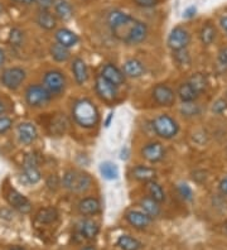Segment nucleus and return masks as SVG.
Returning a JSON list of instances; mask_svg holds the SVG:
<instances>
[{
    "label": "nucleus",
    "mask_w": 227,
    "mask_h": 250,
    "mask_svg": "<svg viewBox=\"0 0 227 250\" xmlns=\"http://www.w3.org/2000/svg\"><path fill=\"white\" fill-rule=\"evenodd\" d=\"M107 23H109V27L114 37H116L118 40L123 41V42L127 43L129 37H130L131 32L134 31L138 21L134 17L126 14V13H123L120 10H114L107 17Z\"/></svg>",
    "instance_id": "f257e3e1"
},
{
    "label": "nucleus",
    "mask_w": 227,
    "mask_h": 250,
    "mask_svg": "<svg viewBox=\"0 0 227 250\" xmlns=\"http://www.w3.org/2000/svg\"><path fill=\"white\" fill-rule=\"evenodd\" d=\"M72 115L75 122L83 128H94L100 120L99 110L94 103L87 99L76 101L72 107Z\"/></svg>",
    "instance_id": "f03ea898"
},
{
    "label": "nucleus",
    "mask_w": 227,
    "mask_h": 250,
    "mask_svg": "<svg viewBox=\"0 0 227 250\" xmlns=\"http://www.w3.org/2000/svg\"><path fill=\"white\" fill-rule=\"evenodd\" d=\"M91 177L85 172L70 169L63 176V186L72 192H85L91 187Z\"/></svg>",
    "instance_id": "7ed1b4c3"
},
{
    "label": "nucleus",
    "mask_w": 227,
    "mask_h": 250,
    "mask_svg": "<svg viewBox=\"0 0 227 250\" xmlns=\"http://www.w3.org/2000/svg\"><path fill=\"white\" fill-rule=\"evenodd\" d=\"M153 129H154L155 134L163 139H172L173 137L178 134L179 126L178 123L173 119L172 116L162 114L153 120Z\"/></svg>",
    "instance_id": "20e7f679"
},
{
    "label": "nucleus",
    "mask_w": 227,
    "mask_h": 250,
    "mask_svg": "<svg viewBox=\"0 0 227 250\" xmlns=\"http://www.w3.org/2000/svg\"><path fill=\"white\" fill-rule=\"evenodd\" d=\"M52 95L42 85H30L25 90V101L32 107H41L51 101Z\"/></svg>",
    "instance_id": "39448f33"
},
{
    "label": "nucleus",
    "mask_w": 227,
    "mask_h": 250,
    "mask_svg": "<svg viewBox=\"0 0 227 250\" xmlns=\"http://www.w3.org/2000/svg\"><path fill=\"white\" fill-rule=\"evenodd\" d=\"M25 80V71L21 67H9L4 70L0 75V83L6 89L17 90Z\"/></svg>",
    "instance_id": "423d86ee"
},
{
    "label": "nucleus",
    "mask_w": 227,
    "mask_h": 250,
    "mask_svg": "<svg viewBox=\"0 0 227 250\" xmlns=\"http://www.w3.org/2000/svg\"><path fill=\"white\" fill-rule=\"evenodd\" d=\"M43 83L44 87L51 92V95H58L64 90L66 86V79L63 73L60 71H48L43 77Z\"/></svg>",
    "instance_id": "0eeeda50"
},
{
    "label": "nucleus",
    "mask_w": 227,
    "mask_h": 250,
    "mask_svg": "<svg viewBox=\"0 0 227 250\" xmlns=\"http://www.w3.org/2000/svg\"><path fill=\"white\" fill-rule=\"evenodd\" d=\"M189 42H191V34L183 27H176L168 37V46L173 51L186 49Z\"/></svg>",
    "instance_id": "6e6552de"
},
{
    "label": "nucleus",
    "mask_w": 227,
    "mask_h": 250,
    "mask_svg": "<svg viewBox=\"0 0 227 250\" xmlns=\"http://www.w3.org/2000/svg\"><path fill=\"white\" fill-rule=\"evenodd\" d=\"M95 87H96L97 95L103 101H114L118 98V86H115L114 83H111L110 81L103 79L101 75L97 76Z\"/></svg>",
    "instance_id": "1a4fd4ad"
},
{
    "label": "nucleus",
    "mask_w": 227,
    "mask_h": 250,
    "mask_svg": "<svg viewBox=\"0 0 227 250\" xmlns=\"http://www.w3.org/2000/svg\"><path fill=\"white\" fill-rule=\"evenodd\" d=\"M153 99L161 106H172L176 101V94L169 86L159 83L153 89Z\"/></svg>",
    "instance_id": "9d476101"
},
{
    "label": "nucleus",
    "mask_w": 227,
    "mask_h": 250,
    "mask_svg": "<svg viewBox=\"0 0 227 250\" xmlns=\"http://www.w3.org/2000/svg\"><path fill=\"white\" fill-rule=\"evenodd\" d=\"M6 200L10 206H13V208L19 211L21 214H29L32 210V204L29 200L21 192H18L17 189H9V192L6 193Z\"/></svg>",
    "instance_id": "9b49d317"
},
{
    "label": "nucleus",
    "mask_w": 227,
    "mask_h": 250,
    "mask_svg": "<svg viewBox=\"0 0 227 250\" xmlns=\"http://www.w3.org/2000/svg\"><path fill=\"white\" fill-rule=\"evenodd\" d=\"M100 231V226L99 224L95 223L94 220L85 219L81 220L77 226H76V232L79 235L81 239H87V240H91L94 239L95 236H97Z\"/></svg>",
    "instance_id": "f8f14e48"
},
{
    "label": "nucleus",
    "mask_w": 227,
    "mask_h": 250,
    "mask_svg": "<svg viewBox=\"0 0 227 250\" xmlns=\"http://www.w3.org/2000/svg\"><path fill=\"white\" fill-rule=\"evenodd\" d=\"M164 148L158 142H151L142 148V156L151 163H157L164 158Z\"/></svg>",
    "instance_id": "ddd939ff"
},
{
    "label": "nucleus",
    "mask_w": 227,
    "mask_h": 250,
    "mask_svg": "<svg viewBox=\"0 0 227 250\" xmlns=\"http://www.w3.org/2000/svg\"><path fill=\"white\" fill-rule=\"evenodd\" d=\"M17 134H18V139L21 143L23 144H30L33 143L37 139V128L32 123H21L17 128Z\"/></svg>",
    "instance_id": "4468645a"
},
{
    "label": "nucleus",
    "mask_w": 227,
    "mask_h": 250,
    "mask_svg": "<svg viewBox=\"0 0 227 250\" xmlns=\"http://www.w3.org/2000/svg\"><path fill=\"white\" fill-rule=\"evenodd\" d=\"M126 221L134 226L135 229H145L148 228L149 224L151 221V217L144 212V211H138V210H131L126 214Z\"/></svg>",
    "instance_id": "2eb2a0df"
},
{
    "label": "nucleus",
    "mask_w": 227,
    "mask_h": 250,
    "mask_svg": "<svg viewBox=\"0 0 227 250\" xmlns=\"http://www.w3.org/2000/svg\"><path fill=\"white\" fill-rule=\"evenodd\" d=\"M101 210V204L96 197H86L79 202L80 214L83 216H94Z\"/></svg>",
    "instance_id": "dca6fc26"
},
{
    "label": "nucleus",
    "mask_w": 227,
    "mask_h": 250,
    "mask_svg": "<svg viewBox=\"0 0 227 250\" xmlns=\"http://www.w3.org/2000/svg\"><path fill=\"white\" fill-rule=\"evenodd\" d=\"M101 76L107 80V81H110L111 83H114L115 86L123 85L125 81L124 73L111 63H107L103 66V71H101Z\"/></svg>",
    "instance_id": "f3484780"
},
{
    "label": "nucleus",
    "mask_w": 227,
    "mask_h": 250,
    "mask_svg": "<svg viewBox=\"0 0 227 250\" xmlns=\"http://www.w3.org/2000/svg\"><path fill=\"white\" fill-rule=\"evenodd\" d=\"M56 41H57V43L66 47V48H71V47L76 46L79 43V36L73 33L72 31H70V29L62 28V29H58L56 32Z\"/></svg>",
    "instance_id": "a211bd4d"
},
{
    "label": "nucleus",
    "mask_w": 227,
    "mask_h": 250,
    "mask_svg": "<svg viewBox=\"0 0 227 250\" xmlns=\"http://www.w3.org/2000/svg\"><path fill=\"white\" fill-rule=\"evenodd\" d=\"M72 72H73V76H75L76 83H80V85L87 81L88 70L85 61H83L82 58H75V60H73Z\"/></svg>",
    "instance_id": "6ab92c4d"
},
{
    "label": "nucleus",
    "mask_w": 227,
    "mask_h": 250,
    "mask_svg": "<svg viewBox=\"0 0 227 250\" xmlns=\"http://www.w3.org/2000/svg\"><path fill=\"white\" fill-rule=\"evenodd\" d=\"M131 176H133L135 180L140 181V182H150V181H154L155 176H157V172H155L154 168L145 167V166H136L133 168L131 171Z\"/></svg>",
    "instance_id": "aec40b11"
},
{
    "label": "nucleus",
    "mask_w": 227,
    "mask_h": 250,
    "mask_svg": "<svg viewBox=\"0 0 227 250\" xmlns=\"http://www.w3.org/2000/svg\"><path fill=\"white\" fill-rule=\"evenodd\" d=\"M144 72H145V67L139 60L130 58L124 63V73L126 76L135 79V77H140L142 75H144Z\"/></svg>",
    "instance_id": "412c9836"
},
{
    "label": "nucleus",
    "mask_w": 227,
    "mask_h": 250,
    "mask_svg": "<svg viewBox=\"0 0 227 250\" xmlns=\"http://www.w3.org/2000/svg\"><path fill=\"white\" fill-rule=\"evenodd\" d=\"M178 96L183 103H193L200 96V94L191 83H185L178 87Z\"/></svg>",
    "instance_id": "4be33fe9"
},
{
    "label": "nucleus",
    "mask_w": 227,
    "mask_h": 250,
    "mask_svg": "<svg viewBox=\"0 0 227 250\" xmlns=\"http://www.w3.org/2000/svg\"><path fill=\"white\" fill-rule=\"evenodd\" d=\"M146 34H148V28H146V25L143 21H138L135 28H134V31L131 32L130 37H129L127 44H138V43H142L146 38Z\"/></svg>",
    "instance_id": "5701e85b"
},
{
    "label": "nucleus",
    "mask_w": 227,
    "mask_h": 250,
    "mask_svg": "<svg viewBox=\"0 0 227 250\" xmlns=\"http://www.w3.org/2000/svg\"><path fill=\"white\" fill-rule=\"evenodd\" d=\"M140 206H142L143 211H144L148 216H150L151 219L161 215V206H159V204H158L157 201H154L153 198H143L142 201H140Z\"/></svg>",
    "instance_id": "b1692460"
},
{
    "label": "nucleus",
    "mask_w": 227,
    "mask_h": 250,
    "mask_svg": "<svg viewBox=\"0 0 227 250\" xmlns=\"http://www.w3.org/2000/svg\"><path fill=\"white\" fill-rule=\"evenodd\" d=\"M37 23L40 24V27L44 28L47 31H51L56 27L57 21H56L55 16L49 13L48 10H41L38 17H37Z\"/></svg>",
    "instance_id": "393cba45"
},
{
    "label": "nucleus",
    "mask_w": 227,
    "mask_h": 250,
    "mask_svg": "<svg viewBox=\"0 0 227 250\" xmlns=\"http://www.w3.org/2000/svg\"><path fill=\"white\" fill-rule=\"evenodd\" d=\"M56 16L62 21H68L72 17V6L66 0H57L55 3Z\"/></svg>",
    "instance_id": "a878e982"
},
{
    "label": "nucleus",
    "mask_w": 227,
    "mask_h": 250,
    "mask_svg": "<svg viewBox=\"0 0 227 250\" xmlns=\"http://www.w3.org/2000/svg\"><path fill=\"white\" fill-rule=\"evenodd\" d=\"M37 221L41 224H52L58 219V211L55 208H44L38 211L36 216Z\"/></svg>",
    "instance_id": "bb28decb"
},
{
    "label": "nucleus",
    "mask_w": 227,
    "mask_h": 250,
    "mask_svg": "<svg viewBox=\"0 0 227 250\" xmlns=\"http://www.w3.org/2000/svg\"><path fill=\"white\" fill-rule=\"evenodd\" d=\"M146 191L149 193V197L153 198L158 204H162L163 201H165V193H164L163 188H162L161 185H158L154 181H150V182L146 183Z\"/></svg>",
    "instance_id": "cd10ccee"
},
{
    "label": "nucleus",
    "mask_w": 227,
    "mask_h": 250,
    "mask_svg": "<svg viewBox=\"0 0 227 250\" xmlns=\"http://www.w3.org/2000/svg\"><path fill=\"white\" fill-rule=\"evenodd\" d=\"M118 245L123 250H140L142 243L130 235H121L118 239Z\"/></svg>",
    "instance_id": "c85d7f7f"
},
{
    "label": "nucleus",
    "mask_w": 227,
    "mask_h": 250,
    "mask_svg": "<svg viewBox=\"0 0 227 250\" xmlns=\"http://www.w3.org/2000/svg\"><path fill=\"white\" fill-rule=\"evenodd\" d=\"M100 172L105 180H116L119 176V168L115 163L112 162H103L100 166Z\"/></svg>",
    "instance_id": "c756f323"
},
{
    "label": "nucleus",
    "mask_w": 227,
    "mask_h": 250,
    "mask_svg": "<svg viewBox=\"0 0 227 250\" xmlns=\"http://www.w3.org/2000/svg\"><path fill=\"white\" fill-rule=\"evenodd\" d=\"M200 38H201V41H202L203 44H206V46L212 44V42H213L216 38L215 27H213L211 23H206V24H203V27L201 28Z\"/></svg>",
    "instance_id": "7c9ffc66"
},
{
    "label": "nucleus",
    "mask_w": 227,
    "mask_h": 250,
    "mask_svg": "<svg viewBox=\"0 0 227 250\" xmlns=\"http://www.w3.org/2000/svg\"><path fill=\"white\" fill-rule=\"evenodd\" d=\"M51 55L57 62H64L70 58V51L60 43H55L51 47Z\"/></svg>",
    "instance_id": "2f4dec72"
},
{
    "label": "nucleus",
    "mask_w": 227,
    "mask_h": 250,
    "mask_svg": "<svg viewBox=\"0 0 227 250\" xmlns=\"http://www.w3.org/2000/svg\"><path fill=\"white\" fill-rule=\"evenodd\" d=\"M188 83L193 86L198 94H202L203 91H206L207 86H208L207 77L205 76V75H202V73H194L193 76L189 79V81H188Z\"/></svg>",
    "instance_id": "473e14b6"
},
{
    "label": "nucleus",
    "mask_w": 227,
    "mask_h": 250,
    "mask_svg": "<svg viewBox=\"0 0 227 250\" xmlns=\"http://www.w3.org/2000/svg\"><path fill=\"white\" fill-rule=\"evenodd\" d=\"M23 178L29 185L38 183L42 178L38 167H23Z\"/></svg>",
    "instance_id": "72a5a7b5"
},
{
    "label": "nucleus",
    "mask_w": 227,
    "mask_h": 250,
    "mask_svg": "<svg viewBox=\"0 0 227 250\" xmlns=\"http://www.w3.org/2000/svg\"><path fill=\"white\" fill-rule=\"evenodd\" d=\"M67 128V122H66V118L62 115L57 116L55 119L52 120L51 123V129H52V134H62L64 133Z\"/></svg>",
    "instance_id": "f704fd0d"
},
{
    "label": "nucleus",
    "mask_w": 227,
    "mask_h": 250,
    "mask_svg": "<svg viewBox=\"0 0 227 250\" xmlns=\"http://www.w3.org/2000/svg\"><path fill=\"white\" fill-rule=\"evenodd\" d=\"M24 34L19 28H13L9 34V44L12 47H21L23 44Z\"/></svg>",
    "instance_id": "c9c22d12"
},
{
    "label": "nucleus",
    "mask_w": 227,
    "mask_h": 250,
    "mask_svg": "<svg viewBox=\"0 0 227 250\" xmlns=\"http://www.w3.org/2000/svg\"><path fill=\"white\" fill-rule=\"evenodd\" d=\"M182 114L186 116H193L200 113V106L194 103H185L181 109Z\"/></svg>",
    "instance_id": "e433bc0d"
},
{
    "label": "nucleus",
    "mask_w": 227,
    "mask_h": 250,
    "mask_svg": "<svg viewBox=\"0 0 227 250\" xmlns=\"http://www.w3.org/2000/svg\"><path fill=\"white\" fill-rule=\"evenodd\" d=\"M174 60L178 64H189L191 63V57L188 55L186 49H181V51H174Z\"/></svg>",
    "instance_id": "4c0bfd02"
},
{
    "label": "nucleus",
    "mask_w": 227,
    "mask_h": 250,
    "mask_svg": "<svg viewBox=\"0 0 227 250\" xmlns=\"http://www.w3.org/2000/svg\"><path fill=\"white\" fill-rule=\"evenodd\" d=\"M178 192L182 197L187 200V201H191L192 197H193V192H192V188L188 186L187 183H181L178 186Z\"/></svg>",
    "instance_id": "58836bf2"
},
{
    "label": "nucleus",
    "mask_w": 227,
    "mask_h": 250,
    "mask_svg": "<svg viewBox=\"0 0 227 250\" xmlns=\"http://www.w3.org/2000/svg\"><path fill=\"white\" fill-rule=\"evenodd\" d=\"M38 165H40V157L37 156V153H29L25 156L23 167H38Z\"/></svg>",
    "instance_id": "ea45409f"
},
{
    "label": "nucleus",
    "mask_w": 227,
    "mask_h": 250,
    "mask_svg": "<svg viewBox=\"0 0 227 250\" xmlns=\"http://www.w3.org/2000/svg\"><path fill=\"white\" fill-rule=\"evenodd\" d=\"M227 110V101L225 99H218L217 101L213 103V106H212V111L216 114H222Z\"/></svg>",
    "instance_id": "a19ab883"
},
{
    "label": "nucleus",
    "mask_w": 227,
    "mask_h": 250,
    "mask_svg": "<svg viewBox=\"0 0 227 250\" xmlns=\"http://www.w3.org/2000/svg\"><path fill=\"white\" fill-rule=\"evenodd\" d=\"M13 120L8 116H0V134H3L5 131L12 128Z\"/></svg>",
    "instance_id": "79ce46f5"
},
{
    "label": "nucleus",
    "mask_w": 227,
    "mask_h": 250,
    "mask_svg": "<svg viewBox=\"0 0 227 250\" xmlns=\"http://www.w3.org/2000/svg\"><path fill=\"white\" fill-rule=\"evenodd\" d=\"M134 3L143 8H153L159 3V0H134Z\"/></svg>",
    "instance_id": "37998d69"
},
{
    "label": "nucleus",
    "mask_w": 227,
    "mask_h": 250,
    "mask_svg": "<svg viewBox=\"0 0 227 250\" xmlns=\"http://www.w3.org/2000/svg\"><path fill=\"white\" fill-rule=\"evenodd\" d=\"M37 4L41 10H48L55 4V0H37Z\"/></svg>",
    "instance_id": "c03bdc74"
},
{
    "label": "nucleus",
    "mask_w": 227,
    "mask_h": 250,
    "mask_svg": "<svg viewBox=\"0 0 227 250\" xmlns=\"http://www.w3.org/2000/svg\"><path fill=\"white\" fill-rule=\"evenodd\" d=\"M218 61L220 63L224 66V67H227V47L226 48H222L218 53Z\"/></svg>",
    "instance_id": "a18cd8bd"
},
{
    "label": "nucleus",
    "mask_w": 227,
    "mask_h": 250,
    "mask_svg": "<svg viewBox=\"0 0 227 250\" xmlns=\"http://www.w3.org/2000/svg\"><path fill=\"white\" fill-rule=\"evenodd\" d=\"M47 186L49 187L51 189H56L58 186V178L56 176H51L47 181Z\"/></svg>",
    "instance_id": "49530a36"
},
{
    "label": "nucleus",
    "mask_w": 227,
    "mask_h": 250,
    "mask_svg": "<svg viewBox=\"0 0 227 250\" xmlns=\"http://www.w3.org/2000/svg\"><path fill=\"white\" fill-rule=\"evenodd\" d=\"M185 18H192V17L196 16V8L194 6H191V8H188L187 10L185 12Z\"/></svg>",
    "instance_id": "de8ad7c7"
},
{
    "label": "nucleus",
    "mask_w": 227,
    "mask_h": 250,
    "mask_svg": "<svg viewBox=\"0 0 227 250\" xmlns=\"http://www.w3.org/2000/svg\"><path fill=\"white\" fill-rule=\"evenodd\" d=\"M220 191H221L222 195L227 196V177H225L220 183Z\"/></svg>",
    "instance_id": "09e8293b"
},
{
    "label": "nucleus",
    "mask_w": 227,
    "mask_h": 250,
    "mask_svg": "<svg viewBox=\"0 0 227 250\" xmlns=\"http://www.w3.org/2000/svg\"><path fill=\"white\" fill-rule=\"evenodd\" d=\"M220 24H221L222 29H224V31L227 33V16L222 17V18L220 19Z\"/></svg>",
    "instance_id": "8fccbe9b"
},
{
    "label": "nucleus",
    "mask_w": 227,
    "mask_h": 250,
    "mask_svg": "<svg viewBox=\"0 0 227 250\" xmlns=\"http://www.w3.org/2000/svg\"><path fill=\"white\" fill-rule=\"evenodd\" d=\"M4 62H5V52H4L3 49L0 48V68L3 67Z\"/></svg>",
    "instance_id": "3c124183"
},
{
    "label": "nucleus",
    "mask_w": 227,
    "mask_h": 250,
    "mask_svg": "<svg viewBox=\"0 0 227 250\" xmlns=\"http://www.w3.org/2000/svg\"><path fill=\"white\" fill-rule=\"evenodd\" d=\"M4 113H6V105L4 104L3 100H0V115Z\"/></svg>",
    "instance_id": "603ef678"
},
{
    "label": "nucleus",
    "mask_w": 227,
    "mask_h": 250,
    "mask_svg": "<svg viewBox=\"0 0 227 250\" xmlns=\"http://www.w3.org/2000/svg\"><path fill=\"white\" fill-rule=\"evenodd\" d=\"M81 250H96V249H95V247H92V245H86V247L82 248Z\"/></svg>",
    "instance_id": "864d4df0"
},
{
    "label": "nucleus",
    "mask_w": 227,
    "mask_h": 250,
    "mask_svg": "<svg viewBox=\"0 0 227 250\" xmlns=\"http://www.w3.org/2000/svg\"><path fill=\"white\" fill-rule=\"evenodd\" d=\"M34 1H37V0H21V3L23 4H32L34 3Z\"/></svg>",
    "instance_id": "5fc2aeb1"
},
{
    "label": "nucleus",
    "mask_w": 227,
    "mask_h": 250,
    "mask_svg": "<svg viewBox=\"0 0 227 250\" xmlns=\"http://www.w3.org/2000/svg\"><path fill=\"white\" fill-rule=\"evenodd\" d=\"M9 250H24V249H23V248H21V247H13V248H10Z\"/></svg>",
    "instance_id": "6e6d98bb"
},
{
    "label": "nucleus",
    "mask_w": 227,
    "mask_h": 250,
    "mask_svg": "<svg viewBox=\"0 0 227 250\" xmlns=\"http://www.w3.org/2000/svg\"><path fill=\"white\" fill-rule=\"evenodd\" d=\"M3 12H4V8H3V5L0 4V14H3Z\"/></svg>",
    "instance_id": "4d7b16f0"
},
{
    "label": "nucleus",
    "mask_w": 227,
    "mask_h": 250,
    "mask_svg": "<svg viewBox=\"0 0 227 250\" xmlns=\"http://www.w3.org/2000/svg\"><path fill=\"white\" fill-rule=\"evenodd\" d=\"M12 1H18V3H21V0H12Z\"/></svg>",
    "instance_id": "13d9d810"
}]
</instances>
